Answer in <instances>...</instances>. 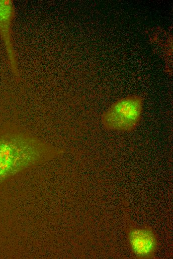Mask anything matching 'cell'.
Instances as JSON below:
<instances>
[{
	"instance_id": "obj_3",
	"label": "cell",
	"mask_w": 173,
	"mask_h": 259,
	"mask_svg": "<svg viewBox=\"0 0 173 259\" xmlns=\"http://www.w3.org/2000/svg\"><path fill=\"white\" fill-rule=\"evenodd\" d=\"M127 240L131 252L136 259L154 257L158 246L155 232L148 227H132L127 231Z\"/></svg>"
},
{
	"instance_id": "obj_4",
	"label": "cell",
	"mask_w": 173,
	"mask_h": 259,
	"mask_svg": "<svg viewBox=\"0 0 173 259\" xmlns=\"http://www.w3.org/2000/svg\"><path fill=\"white\" fill-rule=\"evenodd\" d=\"M14 15L15 9L13 0H0V36L5 47L11 69L17 76V62L12 36V26Z\"/></svg>"
},
{
	"instance_id": "obj_1",
	"label": "cell",
	"mask_w": 173,
	"mask_h": 259,
	"mask_svg": "<svg viewBox=\"0 0 173 259\" xmlns=\"http://www.w3.org/2000/svg\"><path fill=\"white\" fill-rule=\"evenodd\" d=\"M42 144L29 136L9 133L0 136V181L34 163Z\"/></svg>"
},
{
	"instance_id": "obj_2",
	"label": "cell",
	"mask_w": 173,
	"mask_h": 259,
	"mask_svg": "<svg viewBox=\"0 0 173 259\" xmlns=\"http://www.w3.org/2000/svg\"><path fill=\"white\" fill-rule=\"evenodd\" d=\"M142 97L130 95L113 103L101 116V123L108 130L130 132L139 125L143 112Z\"/></svg>"
}]
</instances>
